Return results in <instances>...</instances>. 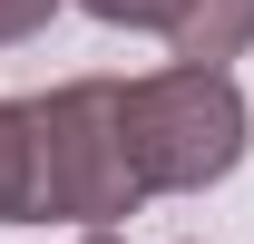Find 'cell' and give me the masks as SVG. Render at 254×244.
Instances as JSON below:
<instances>
[{
  "mask_svg": "<svg viewBox=\"0 0 254 244\" xmlns=\"http://www.w3.org/2000/svg\"><path fill=\"white\" fill-rule=\"evenodd\" d=\"M118 137H127V166L147 195H205L245 166V137H254V108L225 68H147V78H118Z\"/></svg>",
  "mask_w": 254,
  "mask_h": 244,
  "instance_id": "1",
  "label": "cell"
},
{
  "mask_svg": "<svg viewBox=\"0 0 254 244\" xmlns=\"http://www.w3.org/2000/svg\"><path fill=\"white\" fill-rule=\"evenodd\" d=\"M20 127H30V225L59 215L78 235H118L147 205L118 137V78H68L49 98H20Z\"/></svg>",
  "mask_w": 254,
  "mask_h": 244,
  "instance_id": "2",
  "label": "cell"
},
{
  "mask_svg": "<svg viewBox=\"0 0 254 244\" xmlns=\"http://www.w3.org/2000/svg\"><path fill=\"white\" fill-rule=\"evenodd\" d=\"M176 68H225L254 49V0H186V20L166 30Z\"/></svg>",
  "mask_w": 254,
  "mask_h": 244,
  "instance_id": "3",
  "label": "cell"
},
{
  "mask_svg": "<svg viewBox=\"0 0 254 244\" xmlns=\"http://www.w3.org/2000/svg\"><path fill=\"white\" fill-rule=\"evenodd\" d=\"M0 225H30V127H20V98H0Z\"/></svg>",
  "mask_w": 254,
  "mask_h": 244,
  "instance_id": "4",
  "label": "cell"
},
{
  "mask_svg": "<svg viewBox=\"0 0 254 244\" xmlns=\"http://www.w3.org/2000/svg\"><path fill=\"white\" fill-rule=\"evenodd\" d=\"M78 10H88V20H108V30H176V20H186V0H78Z\"/></svg>",
  "mask_w": 254,
  "mask_h": 244,
  "instance_id": "5",
  "label": "cell"
},
{
  "mask_svg": "<svg viewBox=\"0 0 254 244\" xmlns=\"http://www.w3.org/2000/svg\"><path fill=\"white\" fill-rule=\"evenodd\" d=\"M59 20V0H0V49H20V39H39Z\"/></svg>",
  "mask_w": 254,
  "mask_h": 244,
  "instance_id": "6",
  "label": "cell"
},
{
  "mask_svg": "<svg viewBox=\"0 0 254 244\" xmlns=\"http://www.w3.org/2000/svg\"><path fill=\"white\" fill-rule=\"evenodd\" d=\"M78 244H118V235H78Z\"/></svg>",
  "mask_w": 254,
  "mask_h": 244,
  "instance_id": "7",
  "label": "cell"
}]
</instances>
